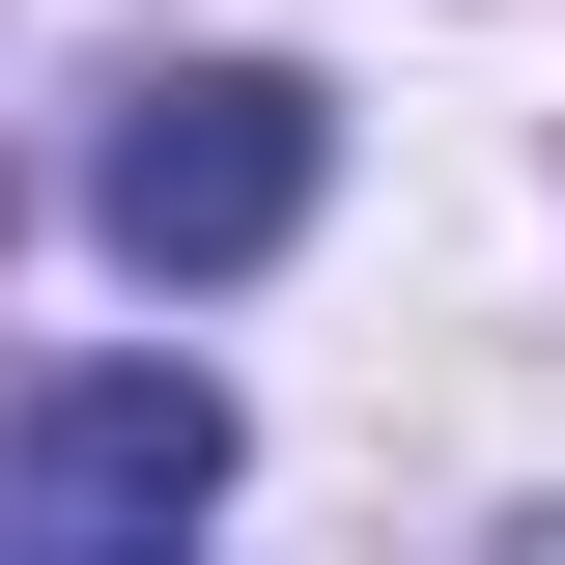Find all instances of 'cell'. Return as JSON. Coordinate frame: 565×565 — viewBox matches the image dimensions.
I'll use <instances>...</instances> for the list:
<instances>
[{"label":"cell","instance_id":"1","mask_svg":"<svg viewBox=\"0 0 565 565\" xmlns=\"http://www.w3.org/2000/svg\"><path fill=\"white\" fill-rule=\"evenodd\" d=\"M311 170H340V141H311L282 57H141L114 141H85V226H114L141 282H255L282 226H311Z\"/></svg>","mask_w":565,"mask_h":565},{"label":"cell","instance_id":"2","mask_svg":"<svg viewBox=\"0 0 565 565\" xmlns=\"http://www.w3.org/2000/svg\"><path fill=\"white\" fill-rule=\"evenodd\" d=\"M0 509L29 537H199L226 509V396L199 367H57V396L0 424Z\"/></svg>","mask_w":565,"mask_h":565}]
</instances>
